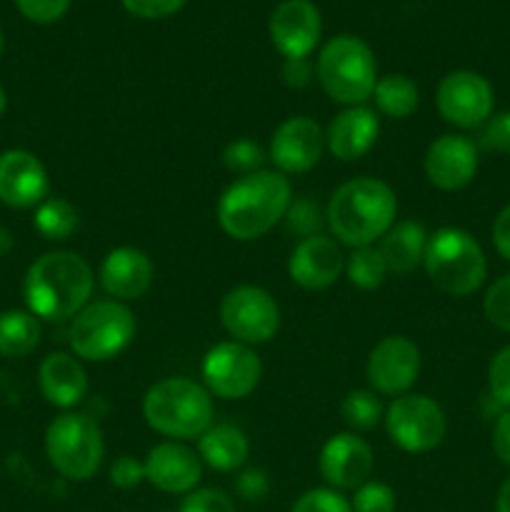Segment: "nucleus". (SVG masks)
I'll return each instance as SVG.
<instances>
[{"instance_id": "ea45409f", "label": "nucleus", "mask_w": 510, "mask_h": 512, "mask_svg": "<svg viewBox=\"0 0 510 512\" xmlns=\"http://www.w3.org/2000/svg\"><path fill=\"white\" fill-rule=\"evenodd\" d=\"M110 483L120 490H133L140 483H145V465L135 460L133 455H120L110 465Z\"/></svg>"}, {"instance_id": "a211bd4d", "label": "nucleus", "mask_w": 510, "mask_h": 512, "mask_svg": "<svg viewBox=\"0 0 510 512\" xmlns=\"http://www.w3.org/2000/svg\"><path fill=\"white\" fill-rule=\"evenodd\" d=\"M373 450L355 433H338L323 445L318 468L328 488L358 490L373 475Z\"/></svg>"}, {"instance_id": "de8ad7c7", "label": "nucleus", "mask_w": 510, "mask_h": 512, "mask_svg": "<svg viewBox=\"0 0 510 512\" xmlns=\"http://www.w3.org/2000/svg\"><path fill=\"white\" fill-rule=\"evenodd\" d=\"M10 250H13V233L5 225H0V255L10 253Z\"/></svg>"}, {"instance_id": "2f4dec72", "label": "nucleus", "mask_w": 510, "mask_h": 512, "mask_svg": "<svg viewBox=\"0 0 510 512\" xmlns=\"http://www.w3.org/2000/svg\"><path fill=\"white\" fill-rule=\"evenodd\" d=\"M265 158H268L265 150L250 138L233 140V143L225 145L223 150V165L230 170V173L240 175V178L250 173H258L260 165L265 163Z\"/></svg>"}, {"instance_id": "393cba45", "label": "nucleus", "mask_w": 510, "mask_h": 512, "mask_svg": "<svg viewBox=\"0 0 510 512\" xmlns=\"http://www.w3.org/2000/svg\"><path fill=\"white\" fill-rule=\"evenodd\" d=\"M198 455L208 468L218 473H233L243 468L250 455V443L245 433L235 425L218 423L210 425L198 438Z\"/></svg>"}, {"instance_id": "58836bf2", "label": "nucleus", "mask_w": 510, "mask_h": 512, "mask_svg": "<svg viewBox=\"0 0 510 512\" xmlns=\"http://www.w3.org/2000/svg\"><path fill=\"white\" fill-rule=\"evenodd\" d=\"M20 13L33 23H55L70 8V0H15Z\"/></svg>"}, {"instance_id": "8fccbe9b", "label": "nucleus", "mask_w": 510, "mask_h": 512, "mask_svg": "<svg viewBox=\"0 0 510 512\" xmlns=\"http://www.w3.org/2000/svg\"><path fill=\"white\" fill-rule=\"evenodd\" d=\"M3 48H5V38H3V28H0V55H3Z\"/></svg>"}, {"instance_id": "1a4fd4ad", "label": "nucleus", "mask_w": 510, "mask_h": 512, "mask_svg": "<svg viewBox=\"0 0 510 512\" xmlns=\"http://www.w3.org/2000/svg\"><path fill=\"white\" fill-rule=\"evenodd\" d=\"M385 430L388 438L405 453H430L443 443L448 433V420L443 408L428 395L405 393L393 398L385 408Z\"/></svg>"}, {"instance_id": "e433bc0d", "label": "nucleus", "mask_w": 510, "mask_h": 512, "mask_svg": "<svg viewBox=\"0 0 510 512\" xmlns=\"http://www.w3.org/2000/svg\"><path fill=\"white\" fill-rule=\"evenodd\" d=\"M488 388L490 398L500 408L510 410V345L500 348L488 365Z\"/></svg>"}, {"instance_id": "37998d69", "label": "nucleus", "mask_w": 510, "mask_h": 512, "mask_svg": "<svg viewBox=\"0 0 510 512\" xmlns=\"http://www.w3.org/2000/svg\"><path fill=\"white\" fill-rule=\"evenodd\" d=\"M313 65L308 63V58H285L283 63V70H280V75H283V83L288 85V88H305V85H310V80H313Z\"/></svg>"}, {"instance_id": "4c0bfd02", "label": "nucleus", "mask_w": 510, "mask_h": 512, "mask_svg": "<svg viewBox=\"0 0 510 512\" xmlns=\"http://www.w3.org/2000/svg\"><path fill=\"white\" fill-rule=\"evenodd\" d=\"M178 512H238L235 503L223 493V490L215 488H195L193 493L185 495L183 505Z\"/></svg>"}, {"instance_id": "bb28decb", "label": "nucleus", "mask_w": 510, "mask_h": 512, "mask_svg": "<svg viewBox=\"0 0 510 512\" xmlns=\"http://www.w3.org/2000/svg\"><path fill=\"white\" fill-rule=\"evenodd\" d=\"M375 108L393 120H405L418 110L420 90L413 78L403 73H390L378 78L373 90Z\"/></svg>"}, {"instance_id": "f8f14e48", "label": "nucleus", "mask_w": 510, "mask_h": 512, "mask_svg": "<svg viewBox=\"0 0 510 512\" xmlns=\"http://www.w3.org/2000/svg\"><path fill=\"white\" fill-rule=\"evenodd\" d=\"M435 105L445 123L455 128H483L485 120L493 115V85L475 70H453L438 83Z\"/></svg>"}, {"instance_id": "c03bdc74", "label": "nucleus", "mask_w": 510, "mask_h": 512, "mask_svg": "<svg viewBox=\"0 0 510 512\" xmlns=\"http://www.w3.org/2000/svg\"><path fill=\"white\" fill-rule=\"evenodd\" d=\"M493 453L503 465H510V410H503L493 425Z\"/></svg>"}, {"instance_id": "4468645a", "label": "nucleus", "mask_w": 510, "mask_h": 512, "mask_svg": "<svg viewBox=\"0 0 510 512\" xmlns=\"http://www.w3.org/2000/svg\"><path fill=\"white\" fill-rule=\"evenodd\" d=\"M325 150V130L308 115H293L275 128L268 145V158L278 173H308L320 163Z\"/></svg>"}, {"instance_id": "f257e3e1", "label": "nucleus", "mask_w": 510, "mask_h": 512, "mask_svg": "<svg viewBox=\"0 0 510 512\" xmlns=\"http://www.w3.org/2000/svg\"><path fill=\"white\" fill-rule=\"evenodd\" d=\"M95 275L88 260L70 250H50L33 260L23 278V298L38 320H73L93 298Z\"/></svg>"}, {"instance_id": "0eeeda50", "label": "nucleus", "mask_w": 510, "mask_h": 512, "mask_svg": "<svg viewBox=\"0 0 510 512\" xmlns=\"http://www.w3.org/2000/svg\"><path fill=\"white\" fill-rule=\"evenodd\" d=\"M135 328V315L128 305L113 298L95 300L70 320V350L88 363H105L133 343Z\"/></svg>"}, {"instance_id": "5701e85b", "label": "nucleus", "mask_w": 510, "mask_h": 512, "mask_svg": "<svg viewBox=\"0 0 510 512\" xmlns=\"http://www.w3.org/2000/svg\"><path fill=\"white\" fill-rule=\"evenodd\" d=\"M38 385L50 405L70 410L88 395V373L75 355L50 353L38 368Z\"/></svg>"}, {"instance_id": "39448f33", "label": "nucleus", "mask_w": 510, "mask_h": 512, "mask_svg": "<svg viewBox=\"0 0 510 512\" xmlns=\"http://www.w3.org/2000/svg\"><path fill=\"white\" fill-rule=\"evenodd\" d=\"M320 88L333 103L365 105L378 83V63L365 40L355 35H335L323 45L315 63Z\"/></svg>"}, {"instance_id": "9d476101", "label": "nucleus", "mask_w": 510, "mask_h": 512, "mask_svg": "<svg viewBox=\"0 0 510 512\" xmlns=\"http://www.w3.org/2000/svg\"><path fill=\"white\" fill-rule=\"evenodd\" d=\"M220 325L235 340L255 348L280 330V308L273 295L258 285H235L220 300Z\"/></svg>"}, {"instance_id": "20e7f679", "label": "nucleus", "mask_w": 510, "mask_h": 512, "mask_svg": "<svg viewBox=\"0 0 510 512\" xmlns=\"http://www.w3.org/2000/svg\"><path fill=\"white\" fill-rule=\"evenodd\" d=\"M143 418L170 440H195L213 425V398L190 378H163L143 398Z\"/></svg>"}, {"instance_id": "72a5a7b5", "label": "nucleus", "mask_w": 510, "mask_h": 512, "mask_svg": "<svg viewBox=\"0 0 510 512\" xmlns=\"http://www.w3.org/2000/svg\"><path fill=\"white\" fill-rule=\"evenodd\" d=\"M483 313L490 325L510 333V273L490 285L483 298Z\"/></svg>"}, {"instance_id": "4be33fe9", "label": "nucleus", "mask_w": 510, "mask_h": 512, "mask_svg": "<svg viewBox=\"0 0 510 512\" xmlns=\"http://www.w3.org/2000/svg\"><path fill=\"white\" fill-rule=\"evenodd\" d=\"M378 135L380 120L375 110H370L368 105H350V108L340 110L325 128V148L330 150L333 158L353 163L370 153Z\"/></svg>"}, {"instance_id": "412c9836", "label": "nucleus", "mask_w": 510, "mask_h": 512, "mask_svg": "<svg viewBox=\"0 0 510 512\" xmlns=\"http://www.w3.org/2000/svg\"><path fill=\"white\" fill-rule=\"evenodd\" d=\"M153 278V260L148 258V253L130 245L110 250L100 265V285L110 298L120 303L143 298L153 285Z\"/></svg>"}, {"instance_id": "6e6552de", "label": "nucleus", "mask_w": 510, "mask_h": 512, "mask_svg": "<svg viewBox=\"0 0 510 512\" xmlns=\"http://www.w3.org/2000/svg\"><path fill=\"white\" fill-rule=\"evenodd\" d=\"M45 455L65 480L85 483L103 465V430L85 413L58 415L45 430Z\"/></svg>"}, {"instance_id": "a878e982", "label": "nucleus", "mask_w": 510, "mask_h": 512, "mask_svg": "<svg viewBox=\"0 0 510 512\" xmlns=\"http://www.w3.org/2000/svg\"><path fill=\"white\" fill-rule=\"evenodd\" d=\"M40 320L30 310H3L0 313V355L25 358L40 345Z\"/></svg>"}, {"instance_id": "c85d7f7f", "label": "nucleus", "mask_w": 510, "mask_h": 512, "mask_svg": "<svg viewBox=\"0 0 510 512\" xmlns=\"http://www.w3.org/2000/svg\"><path fill=\"white\" fill-rule=\"evenodd\" d=\"M345 275L355 288L375 290L385 283L390 270L378 245H365V248H353V253L345 258Z\"/></svg>"}, {"instance_id": "79ce46f5", "label": "nucleus", "mask_w": 510, "mask_h": 512, "mask_svg": "<svg viewBox=\"0 0 510 512\" xmlns=\"http://www.w3.org/2000/svg\"><path fill=\"white\" fill-rule=\"evenodd\" d=\"M270 490L268 475L260 468H250L245 473H240L238 478V493L243 495L245 500H263Z\"/></svg>"}, {"instance_id": "f704fd0d", "label": "nucleus", "mask_w": 510, "mask_h": 512, "mask_svg": "<svg viewBox=\"0 0 510 512\" xmlns=\"http://www.w3.org/2000/svg\"><path fill=\"white\" fill-rule=\"evenodd\" d=\"M475 145H478V150H485V153L510 155V110L490 115L483 128H480Z\"/></svg>"}, {"instance_id": "7c9ffc66", "label": "nucleus", "mask_w": 510, "mask_h": 512, "mask_svg": "<svg viewBox=\"0 0 510 512\" xmlns=\"http://www.w3.org/2000/svg\"><path fill=\"white\" fill-rule=\"evenodd\" d=\"M283 220L290 233L298 235L300 240L313 238V235H323L325 210L313 198H293Z\"/></svg>"}, {"instance_id": "f03ea898", "label": "nucleus", "mask_w": 510, "mask_h": 512, "mask_svg": "<svg viewBox=\"0 0 510 512\" xmlns=\"http://www.w3.org/2000/svg\"><path fill=\"white\" fill-rule=\"evenodd\" d=\"M293 188L283 173L258 170L233 180L215 205V218L228 238L250 243L263 238L288 213Z\"/></svg>"}, {"instance_id": "a19ab883", "label": "nucleus", "mask_w": 510, "mask_h": 512, "mask_svg": "<svg viewBox=\"0 0 510 512\" xmlns=\"http://www.w3.org/2000/svg\"><path fill=\"white\" fill-rule=\"evenodd\" d=\"M120 3H123V8L128 10V13H133L135 18L158 20L178 13L188 0H120Z\"/></svg>"}, {"instance_id": "2eb2a0df", "label": "nucleus", "mask_w": 510, "mask_h": 512, "mask_svg": "<svg viewBox=\"0 0 510 512\" xmlns=\"http://www.w3.org/2000/svg\"><path fill=\"white\" fill-rule=\"evenodd\" d=\"M478 155L480 150L475 140L455 133L440 135L425 150V178L445 193L463 190L465 185L473 183L475 173H478Z\"/></svg>"}, {"instance_id": "f3484780", "label": "nucleus", "mask_w": 510, "mask_h": 512, "mask_svg": "<svg viewBox=\"0 0 510 512\" xmlns=\"http://www.w3.org/2000/svg\"><path fill=\"white\" fill-rule=\"evenodd\" d=\"M323 30L320 10L310 0H283L270 13L268 33L283 58H308Z\"/></svg>"}, {"instance_id": "09e8293b", "label": "nucleus", "mask_w": 510, "mask_h": 512, "mask_svg": "<svg viewBox=\"0 0 510 512\" xmlns=\"http://www.w3.org/2000/svg\"><path fill=\"white\" fill-rule=\"evenodd\" d=\"M5 108H8V95H5V88L0 85V118H3Z\"/></svg>"}, {"instance_id": "9b49d317", "label": "nucleus", "mask_w": 510, "mask_h": 512, "mask_svg": "<svg viewBox=\"0 0 510 512\" xmlns=\"http://www.w3.org/2000/svg\"><path fill=\"white\" fill-rule=\"evenodd\" d=\"M205 390L215 398L243 400L258 388L263 378V363L250 345L225 340L213 345L203 358Z\"/></svg>"}, {"instance_id": "b1692460", "label": "nucleus", "mask_w": 510, "mask_h": 512, "mask_svg": "<svg viewBox=\"0 0 510 512\" xmlns=\"http://www.w3.org/2000/svg\"><path fill=\"white\" fill-rule=\"evenodd\" d=\"M428 238V230L418 220H400V223H395L378 243V250L383 253L390 273L408 275L418 265H423Z\"/></svg>"}, {"instance_id": "6ab92c4d", "label": "nucleus", "mask_w": 510, "mask_h": 512, "mask_svg": "<svg viewBox=\"0 0 510 512\" xmlns=\"http://www.w3.org/2000/svg\"><path fill=\"white\" fill-rule=\"evenodd\" d=\"M145 483L168 495H188L203 478V460L178 440H168L148 450L143 460Z\"/></svg>"}, {"instance_id": "7ed1b4c3", "label": "nucleus", "mask_w": 510, "mask_h": 512, "mask_svg": "<svg viewBox=\"0 0 510 512\" xmlns=\"http://www.w3.org/2000/svg\"><path fill=\"white\" fill-rule=\"evenodd\" d=\"M398 218L395 190L380 178H353L335 188L325 205V225L338 243L348 248L373 245Z\"/></svg>"}, {"instance_id": "c756f323", "label": "nucleus", "mask_w": 510, "mask_h": 512, "mask_svg": "<svg viewBox=\"0 0 510 512\" xmlns=\"http://www.w3.org/2000/svg\"><path fill=\"white\" fill-rule=\"evenodd\" d=\"M340 415L350 430H373L385 418V408L373 390H350L340 403Z\"/></svg>"}, {"instance_id": "423d86ee", "label": "nucleus", "mask_w": 510, "mask_h": 512, "mask_svg": "<svg viewBox=\"0 0 510 512\" xmlns=\"http://www.w3.org/2000/svg\"><path fill=\"white\" fill-rule=\"evenodd\" d=\"M423 268L440 293L465 298L485 283L488 260L468 230L440 228L428 238Z\"/></svg>"}, {"instance_id": "a18cd8bd", "label": "nucleus", "mask_w": 510, "mask_h": 512, "mask_svg": "<svg viewBox=\"0 0 510 512\" xmlns=\"http://www.w3.org/2000/svg\"><path fill=\"white\" fill-rule=\"evenodd\" d=\"M493 243L495 250H498L505 260H510V205H505V208L495 215Z\"/></svg>"}, {"instance_id": "cd10ccee", "label": "nucleus", "mask_w": 510, "mask_h": 512, "mask_svg": "<svg viewBox=\"0 0 510 512\" xmlns=\"http://www.w3.org/2000/svg\"><path fill=\"white\" fill-rule=\"evenodd\" d=\"M33 225L45 240L60 243V240H68L78 230V210L65 198H45L35 208Z\"/></svg>"}, {"instance_id": "49530a36", "label": "nucleus", "mask_w": 510, "mask_h": 512, "mask_svg": "<svg viewBox=\"0 0 510 512\" xmlns=\"http://www.w3.org/2000/svg\"><path fill=\"white\" fill-rule=\"evenodd\" d=\"M495 512H510V478L500 485L498 498H495Z\"/></svg>"}, {"instance_id": "ddd939ff", "label": "nucleus", "mask_w": 510, "mask_h": 512, "mask_svg": "<svg viewBox=\"0 0 510 512\" xmlns=\"http://www.w3.org/2000/svg\"><path fill=\"white\" fill-rule=\"evenodd\" d=\"M365 375L378 395H405L420 375V350L405 335H388L368 355Z\"/></svg>"}, {"instance_id": "473e14b6", "label": "nucleus", "mask_w": 510, "mask_h": 512, "mask_svg": "<svg viewBox=\"0 0 510 512\" xmlns=\"http://www.w3.org/2000/svg\"><path fill=\"white\" fill-rule=\"evenodd\" d=\"M395 490L380 480H368L355 490L350 508L353 512H395Z\"/></svg>"}, {"instance_id": "aec40b11", "label": "nucleus", "mask_w": 510, "mask_h": 512, "mask_svg": "<svg viewBox=\"0 0 510 512\" xmlns=\"http://www.w3.org/2000/svg\"><path fill=\"white\" fill-rule=\"evenodd\" d=\"M345 273V255L330 235H313L298 240L288 258V275L305 290H325Z\"/></svg>"}, {"instance_id": "c9c22d12", "label": "nucleus", "mask_w": 510, "mask_h": 512, "mask_svg": "<svg viewBox=\"0 0 510 512\" xmlns=\"http://www.w3.org/2000/svg\"><path fill=\"white\" fill-rule=\"evenodd\" d=\"M290 512H353L350 500H345L338 490L333 488H313L305 490L293 503Z\"/></svg>"}, {"instance_id": "dca6fc26", "label": "nucleus", "mask_w": 510, "mask_h": 512, "mask_svg": "<svg viewBox=\"0 0 510 512\" xmlns=\"http://www.w3.org/2000/svg\"><path fill=\"white\" fill-rule=\"evenodd\" d=\"M50 193V178L38 155L23 148L0 153V203L13 210L38 208Z\"/></svg>"}]
</instances>
